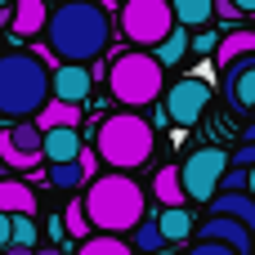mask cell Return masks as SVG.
<instances>
[{"label":"cell","instance_id":"603a6c76","mask_svg":"<svg viewBox=\"0 0 255 255\" xmlns=\"http://www.w3.org/2000/svg\"><path fill=\"white\" fill-rule=\"evenodd\" d=\"M63 233L76 238V242H90V215H85V202H72L63 211Z\"/></svg>","mask_w":255,"mask_h":255},{"label":"cell","instance_id":"74e56055","mask_svg":"<svg viewBox=\"0 0 255 255\" xmlns=\"http://www.w3.org/2000/svg\"><path fill=\"white\" fill-rule=\"evenodd\" d=\"M247 143H255V121H251V126H247Z\"/></svg>","mask_w":255,"mask_h":255},{"label":"cell","instance_id":"484cf974","mask_svg":"<svg viewBox=\"0 0 255 255\" xmlns=\"http://www.w3.org/2000/svg\"><path fill=\"white\" fill-rule=\"evenodd\" d=\"M54 188H76V184H85V175H81V166L72 161V166H49V175H45Z\"/></svg>","mask_w":255,"mask_h":255},{"label":"cell","instance_id":"1f68e13d","mask_svg":"<svg viewBox=\"0 0 255 255\" xmlns=\"http://www.w3.org/2000/svg\"><path fill=\"white\" fill-rule=\"evenodd\" d=\"M188 255H233V251H229V247H220V242H197Z\"/></svg>","mask_w":255,"mask_h":255},{"label":"cell","instance_id":"6da1fadb","mask_svg":"<svg viewBox=\"0 0 255 255\" xmlns=\"http://www.w3.org/2000/svg\"><path fill=\"white\" fill-rule=\"evenodd\" d=\"M45 40H49V54L63 58V67H85L94 63L108 40H112V18L103 4H85V0H72V4H58L45 22Z\"/></svg>","mask_w":255,"mask_h":255},{"label":"cell","instance_id":"d590c367","mask_svg":"<svg viewBox=\"0 0 255 255\" xmlns=\"http://www.w3.org/2000/svg\"><path fill=\"white\" fill-rule=\"evenodd\" d=\"M0 255H36V251H31V247H13V242H9V247H4Z\"/></svg>","mask_w":255,"mask_h":255},{"label":"cell","instance_id":"836d02e7","mask_svg":"<svg viewBox=\"0 0 255 255\" xmlns=\"http://www.w3.org/2000/svg\"><path fill=\"white\" fill-rule=\"evenodd\" d=\"M9 238H13V220H9V215H0V251L9 247Z\"/></svg>","mask_w":255,"mask_h":255},{"label":"cell","instance_id":"cb8c5ba5","mask_svg":"<svg viewBox=\"0 0 255 255\" xmlns=\"http://www.w3.org/2000/svg\"><path fill=\"white\" fill-rule=\"evenodd\" d=\"M76 255H134V247L126 242V238H90V242H81V251Z\"/></svg>","mask_w":255,"mask_h":255},{"label":"cell","instance_id":"7402d4cb","mask_svg":"<svg viewBox=\"0 0 255 255\" xmlns=\"http://www.w3.org/2000/svg\"><path fill=\"white\" fill-rule=\"evenodd\" d=\"M188 45H193V36L175 27V31H170V40H161V45H157V63H161V67H170V63H179V58L188 54Z\"/></svg>","mask_w":255,"mask_h":255},{"label":"cell","instance_id":"8992f818","mask_svg":"<svg viewBox=\"0 0 255 255\" xmlns=\"http://www.w3.org/2000/svg\"><path fill=\"white\" fill-rule=\"evenodd\" d=\"M170 31H175V9L166 0H130V4H121V36L134 49L161 45V40H170Z\"/></svg>","mask_w":255,"mask_h":255},{"label":"cell","instance_id":"e575fe53","mask_svg":"<svg viewBox=\"0 0 255 255\" xmlns=\"http://www.w3.org/2000/svg\"><path fill=\"white\" fill-rule=\"evenodd\" d=\"M9 18H13V4H4V0H0V31L9 27Z\"/></svg>","mask_w":255,"mask_h":255},{"label":"cell","instance_id":"ab89813d","mask_svg":"<svg viewBox=\"0 0 255 255\" xmlns=\"http://www.w3.org/2000/svg\"><path fill=\"white\" fill-rule=\"evenodd\" d=\"M157 255H179V251H157Z\"/></svg>","mask_w":255,"mask_h":255},{"label":"cell","instance_id":"ac0fdd59","mask_svg":"<svg viewBox=\"0 0 255 255\" xmlns=\"http://www.w3.org/2000/svg\"><path fill=\"white\" fill-rule=\"evenodd\" d=\"M152 193H157V202L166 206V211H179L188 197H184V184H179V166H161L157 170V179H152Z\"/></svg>","mask_w":255,"mask_h":255},{"label":"cell","instance_id":"ba28073f","mask_svg":"<svg viewBox=\"0 0 255 255\" xmlns=\"http://www.w3.org/2000/svg\"><path fill=\"white\" fill-rule=\"evenodd\" d=\"M206 108H211V81H202V76L175 81V85L166 90V103H161V112H166L175 126H197Z\"/></svg>","mask_w":255,"mask_h":255},{"label":"cell","instance_id":"7c38bea8","mask_svg":"<svg viewBox=\"0 0 255 255\" xmlns=\"http://www.w3.org/2000/svg\"><path fill=\"white\" fill-rule=\"evenodd\" d=\"M49 90H54V99H58V103H72V108H81V103L90 99V90H94V76H90L85 67H54V81H49Z\"/></svg>","mask_w":255,"mask_h":255},{"label":"cell","instance_id":"5b68a950","mask_svg":"<svg viewBox=\"0 0 255 255\" xmlns=\"http://www.w3.org/2000/svg\"><path fill=\"white\" fill-rule=\"evenodd\" d=\"M108 90H112V99L121 108H148L166 90V67L148 49H126L108 67Z\"/></svg>","mask_w":255,"mask_h":255},{"label":"cell","instance_id":"44dd1931","mask_svg":"<svg viewBox=\"0 0 255 255\" xmlns=\"http://www.w3.org/2000/svg\"><path fill=\"white\" fill-rule=\"evenodd\" d=\"M157 220V229H161V238L166 242H184V238H193V215L179 206V211H161V215H152Z\"/></svg>","mask_w":255,"mask_h":255},{"label":"cell","instance_id":"5bb4252c","mask_svg":"<svg viewBox=\"0 0 255 255\" xmlns=\"http://www.w3.org/2000/svg\"><path fill=\"white\" fill-rule=\"evenodd\" d=\"M211 215H215V220H233V224H242L247 233H255V197L251 193H220V197L211 202Z\"/></svg>","mask_w":255,"mask_h":255},{"label":"cell","instance_id":"d6986e66","mask_svg":"<svg viewBox=\"0 0 255 255\" xmlns=\"http://www.w3.org/2000/svg\"><path fill=\"white\" fill-rule=\"evenodd\" d=\"M76 121H81V108H72V103H45V112L36 117V130L45 134V130H76Z\"/></svg>","mask_w":255,"mask_h":255},{"label":"cell","instance_id":"4dcf8cb0","mask_svg":"<svg viewBox=\"0 0 255 255\" xmlns=\"http://www.w3.org/2000/svg\"><path fill=\"white\" fill-rule=\"evenodd\" d=\"M215 18H224V22H238V18H242V9H238V4H229V0H215Z\"/></svg>","mask_w":255,"mask_h":255},{"label":"cell","instance_id":"d6a6232c","mask_svg":"<svg viewBox=\"0 0 255 255\" xmlns=\"http://www.w3.org/2000/svg\"><path fill=\"white\" fill-rule=\"evenodd\" d=\"M94 161H99V152H90V148H85V152H81V161H76L85 179H94Z\"/></svg>","mask_w":255,"mask_h":255},{"label":"cell","instance_id":"f1b7e54d","mask_svg":"<svg viewBox=\"0 0 255 255\" xmlns=\"http://www.w3.org/2000/svg\"><path fill=\"white\" fill-rule=\"evenodd\" d=\"M193 49H197V54H215V49H220V36H215V31H197V36H193Z\"/></svg>","mask_w":255,"mask_h":255},{"label":"cell","instance_id":"4fadbf2b","mask_svg":"<svg viewBox=\"0 0 255 255\" xmlns=\"http://www.w3.org/2000/svg\"><path fill=\"white\" fill-rule=\"evenodd\" d=\"M40 152L49 157V166H72V161H81L85 143H81L76 130H45L40 134Z\"/></svg>","mask_w":255,"mask_h":255},{"label":"cell","instance_id":"3957f363","mask_svg":"<svg viewBox=\"0 0 255 255\" xmlns=\"http://www.w3.org/2000/svg\"><path fill=\"white\" fill-rule=\"evenodd\" d=\"M148 202H143V188L126 175H103L85 188V215L90 224L103 233V238H121V233H134L148 215Z\"/></svg>","mask_w":255,"mask_h":255},{"label":"cell","instance_id":"8d00e7d4","mask_svg":"<svg viewBox=\"0 0 255 255\" xmlns=\"http://www.w3.org/2000/svg\"><path fill=\"white\" fill-rule=\"evenodd\" d=\"M247 175H251V179H247V193L255 197V170H247Z\"/></svg>","mask_w":255,"mask_h":255},{"label":"cell","instance_id":"30bf717a","mask_svg":"<svg viewBox=\"0 0 255 255\" xmlns=\"http://www.w3.org/2000/svg\"><path fill=\"white\" fill-rule=\"evenodd\" d=\"M197 242H220V247H229L233 255H251L255 251V233H247L233 220H215V215L197 229Z\"/></svg>","mask_w":255,"mask_h":255},{"label":"cell","instance_id":"9a60e30c","mask_svg":"<svg viewBox=\"0 0 255 255\" xmlns=\"http://www.w3.org/2000/svg\"><path fill=\"white\" fill-rule=\"evenodd\" d=\"M0 215L9 220H31L36 215V193L22 179H0Z\"/></svg>","mask_w":255,"mask_h":255},{"label":"cell","instance_id":"277c9868","mask_svg":"<svg viewBox=\"0 0 255 255\" xmlns=\"http://www.w3.org/2000/svg\"><path fill=\"white\" fill-rule=\"evenodd\" d=\"M99 161L112 166V175H126V170H139L152 161V143H157V130L148 117L139 112H117V117H103L99 121Z\"/></svg>","mask_w":255,"mask_h":255},{"label":"cell","instance_id":"f35d334b","mask_svg":"<svg viewBox=\"0 0 255 255\" xmlns=\"http://www.w3.org/2000/svg\"><path fill=\"white\" fill-rule=\"evenodd\" d=\"M36 255H63V251H54V247H49V251H36Z\"/></svg>","mask_w":255,"mask_h":255},{"label":"cell","instance_id":"2e32d148","mask_svg":"<svg viewBox=\"0 0 255 255\" xmlns=\"http://www.w3.org/2000/svg\"><path fill=\"white\" fill-rule=\"evenodd\" d=\"M45 22H49V9H45L40 0H18V4H13V18H9V36H13V40H18V36H40Z\"/></svg>","mask_w":255,"mask_h":255},{"label":"cell","instance_id":"e0dca14e","mask_svg":"<svg viewBox=\"0 0 255 255\" xmlns=\"http://www.w3.org/2000/svg\"><path fill=\"white\" fill-rule=\"evenodd\" d=\"M242 58H255V31H229V36H220V49H215V63L229 72L233 63H242Z\"/></svg>","mask_w":255,"mask_h":255},{"label":"cell","instance_id":"9c48e42d","mask_svg":"<svg viewBox=\"0 0 255 255\" xmlns=\"http://www.w3.org/2000/svg\"><path fill=\"white\" fill-rule=\"evenodd\" d=\"M0 157H4V166H13V170H31V166H40L45 152H40V130H36V121L9 126V130L0 134Z\"/></svg>","mask_w":255,"mask_h":255},{"label":"cell","instance_id":"52a82bcc","mask_svg":"<svg viewBox=\"0 0 255 255\" xmlns=\"http://www.w3.org/2000/svg\"><path fill=\"white\" fill-rule=\"evenodd\" d=\"M229 152L224 148H197L184 166H179V184H184V197L193 202H215L220 197V184L229 175Z\"/></svg>","mask_w":255,"mask_h":255},{"label":"cell","instance_id":"83f0119b","mask_svg":"<svg viewBox=\"0 0 255 255\" xmlns=\"http://www.w3.org/2000/svg\"><path fill=\"white\" fill-rule=\"evenodd\" d=\"M13 247H31L36 242V224L31 220H13V238H9Z\"/></svg>","mask_w":255,"mask_h":255},{"label":"cell","instance_id":"f546056e","mask_svg":"<svg viewBox=\"0 0 255 255\" xmlns=\"http://www.w3.org/2000/svg\"><path fill=\"white\" fill-rule=\"evenodd\" d=\"M233 166H238V170H255V143H242V148L233 152Z\"/></svg>","mask_w":255,"mask_h":255},{"label":"cell","instance_id":"7a4b0ae2","mask_svg":"<svg viewBox=\"0 0 255 255\" xmlns=\"http://www.w3.org/2000/svg\"><path fill=\"white\" fill-rule=\"evenodd\" d=\"M45 58H49V49L45 54H27V49L0 54V117L4 121L22 126L45 112L49 81H54V67Z\"/></svg>","mask_w":255,"mask_h":255},{"label":"cell","instance_id":"4316f807","mask_svg":"<svg viewBox=\"0 0 255 255\" xmlns=\"http://www.w3.org/2000/svg\"><path fill=\"white\" fill-rule=\"evenodd\" d=\"M247 170H238V166H229V175H224V184H220V193H247Z\"/></svg>","mask_w":255,"mask_h":255},{"label":"cell","instance_id":"d4e9b609","mask_svg":"<svg viewBox=\"0 0 255 255\" xmlns=\"http://www.w3.org/2000/svg\"><path fill=\"white\" fill-rule=\"evenodd\" d=\"M134 251H148V255L166 251V238H161V229H157V220H143V224L134 229Z\"/></svg>","mask_w":255,"mask_h":255},{"label":"cell","instance_id":"8fae6325","mask_svg":"<svg viewBox=\"0 0 255 255\" xmlns=\"http://www.w3.org/2000/svg\"><path fill=\"white\" fill-rule=\"evenodd\" d=\"M224 94L238 112H255V58H242L224 72Z\"/></svg>","mask_w":255,"mask_h":255},{"label":"cell","instance_id":"ffe728a7","mask_svg":"<svg viewBox=\"0 0 255 255\" xmlns=\"http://www.w3.org/2000/svg\"><path fill=\"white\" fill-rule=\"evenodd\" d=\"M170 9H175V22L184 27H206L215 18V0H175Z\"/></svg>","mask_w":255,"mask_h":255}]
</instances>
